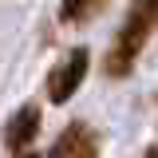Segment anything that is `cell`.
Here are the masks:
<instances>
[{
    "label": "cell",
    "mask_w": 158,
    "mask_h": 158,
    "mask_svg": "<svg viewBox=\"0 0 158 158\" xmlns=\"http://www.w3.org/2000/svg\"><path fill=\"white\" fill-rule=\"evenodd\" d=\"M158 32V0H131V12L123 20V28H118L115 44H111V52L103 59V71L111 79H123L131 75V67L138 63L142 56V48L150 44V36Z\"/></svg>",
    "instance_id": "obj_1"
},
{
    "label": "cell",
    "mask_w": 158,
    "mask_h": 158,
    "mask_svg": "<svg viewBox=\"0 0 158 158\" xmlns=\"http://www.w3.org/2000/svg\"><path fill=\"white\" fill-rule=\"evenodd\" d=\"M87 67H91V52H87V48H71L67 59L56 63L52 75H48V99H52V103H67V99L79 91Z\"/></svg>",
    "instance_id": "obj_2"
},
{
    "label": "cell",
    "mask_w": 158,
    "mask_h": 158,
    "mask_svg": "<svg viewBox=\"0 0 158 158\" xmlns=\"http://www.w3.org/2000/svg\"><path fill=\"white\" fill-rule=\"evenodd\" d=\"M48 158H99V135L91 131V123L75 118L56 138V146L48 150Z\"/></svg>",
    "instance_id": "obj_3"
},
{
    "label": "cell",
    "mask_w": 158,
    "mask_h": 158,
    "mask_svg": "<svg viewBox=\"0 0 158 158\" xmlns=\"http://www.w3.org/2000/svg\"><path fill=\"white\" fill-rule=\"evenodd\" d=\"M40 135V103H24L16 115L8 118V127H4V150H12V154H24Z\"/></svg>",
    "instance_id": "obj_4"
},
{
    "label": "cell",
    "mask_w": 158,
    "mask_h": 158,
    "mask_svg": "<svg viewBox=\"0 0 158 158\" xmlns=\"http://www.w3.org/2000/svg\"><path fill=\"white\" fill-rule=\"evenodd\" d=\"M107 8V0H59V16L63 24H87V20L103 12Z\"/></svg>",
    "instance_id": "obj_5"
},
{
    "label": "cell",
    "mask_w": 158,
    "mask_h": 158,
    "mask_svg": "<svg viewBox=\"0 0 158 158\" xmlns=\"http://www.w3.org/2000/svg\"><path fill=\"white\" fill-rule=\"evenodd\" d=\"M142 158H158V146H150V150H146V154H142Z\"/></svg>",
    "instance_id": "obj_6"
},
{
    "label": "cell",
    "mask_w": 158,
    "mask_h": 158,
    "mask_svg": "<svg viewBox=\"0 0 158 158\" xmlns=\"http://www.w3.org/2000/svg\"><path fill=\"white\" fill-rule=\"evenodd\" d=\"M16 158H36V154H28V150H24V154H16Z\"/></svg>",
    "instance_id": "obj_7"
}]
</instances>
